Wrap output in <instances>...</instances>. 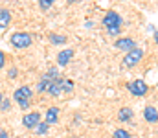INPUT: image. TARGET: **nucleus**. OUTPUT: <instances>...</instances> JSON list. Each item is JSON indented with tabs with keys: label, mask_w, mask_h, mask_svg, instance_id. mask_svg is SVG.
Masks as SVG:
<instances>
[{
	"label": "nucleus",
	"mask_w": 158,
	"mask_h": 138,
	"mask_svg": "<svg viewBox=\"0 0 158 138\" xmlns=\"http://www.w3.org/2000/svg\"><path fill=\"white\" fill-rule=\"evenodd\" d=\"M31 98H33V89H31L30 85H22V87H19L17 90L13 92V99L19 103V107H20L22 111H26V109L30 107Z\"/></svg>",
	"instance_id": "1"
},
{
	"label": "nucleus",
	"mask_w": 158,
	"mask_h": 138,
	"mask_svg": "<svg viewBox=\"0 0 158 138\" xmlns=\"http://www.w3.org/2000/svg\"><path fill=\"white\" fill-rule=\"evenodd\" d=\"M9 43L17 50H24V48H30V46L33 44V35L28 33V31H15L9 37Z\"/></svg>",
	"instance_id": "2"
},
{
	"label": "nucleus",
	"mask_w": 158,
	"mask_h": 138,
	"mask_svg": "<svg viewBox=\"0 0 158 138\" xmlns=\"http://www.w3.org/2000/svg\"><path fill=\"white\" fill-rule=\"evenodd\" d=\"M142 59H143V50L142 48H134L127 55H123V66L125 68H134V66L140 65Z\"/></svg>",
	"instance_id": "3"
},
{
	"label": "nucleus",
	"mask_w": 158,
	"mask_h": 138,
	"mask_svg": "<svg viewBox=\"0 0 158 138\" xmlns=\"http://www.w3.org/2000/svg\"><path fill=\"white\" fill-rule=\"evenodd\" d=\"M127 90L131 92L132 96H136V98H142V96L147 94L149 85H147L143 79H134V81H129V83H127Z\"/></svg>",
	"instance_id": "4"
},
{
	"label": "nucleus",
	"mask_w": 158,
	"mask_h": 138,
	"mask_svg": "<svg viewBox=\"0 0 158 138\" xmlns=\"http://www.w3.org/2000/svg\"><path fill=\"white\" fill-rule=\"evenodd\" d=\"M103 26L107 28V30H110V28H116V26H121V17H119V13L116 11H107L105 13V17H103Z\"/></svg>",
	"instance_id": "5"
},
{
	"label": "nucleus",
	"mask_w": 158,
	"mask_h": 138,
	"mask_svg": "<svg viewBox=\"0 0 158 138\" xmlns=\"http://www.w3.org/2000/svg\"><path fill=\"white\" fill-rule=\"evenodd\" d=\"M39 123H40V112H37V111H31V112L22 116V125L26 129H35Z\"/></svg>",
	"instance_id": "6"
},
{
	"label": "nucleus",
	"mask_w": 158,
	"mask_h": 138,
	"mask_svg": "<svg viewBox=\"0 0 158 138\" xmlns=\"http://www.w3.org/2000/svg\"><path fill=\"white\" fill-rule=\"evenodd\" d=\"M114 46L118 48L119 52H125V53H129L131 50L138 48V46H136V41H134V39H131V37H119L118 41L114 43Z\"/></svg>",
	"instance_id": "7"
},
{
	"label": "nucleus",
	"mask_w": 158,
	"mask_h": 138,
	"mask_svg": "<svg viewBox=\"0 0 158 138\" xmlns=\"http://www.w3.org/2000/svg\"><path fill=\"white\" fill-rule=\"evenodd\" d=\"M74 50L72 48H66V50H61L59 53H57V65L59 66H66L70 61H72V57H74Z\"/></svg>",
	"instance_id": "8"
},
{
	"label": "nucleus",
	"mask_w": 158,
	"mask_h": 138,
	"mask_svg": "<svg viewBox=\"0 0 158 138\" xmlns=\"http://www.w3.org/2000/svg\"><path fill=\"white\" fill-rule=\"evenodd\" d=\"M143 118H145V122H149V123H156L158 122V111L153 105H147V107L143 109Z\"/></svg>",
	"instance_id": "9"
},
{
	"label": "nucleus",
	"mask_w": 158,
	"mask_h": 138,
	"mask_svg": "<svg viewBox=\"0 0 158 138\" xmlns=\"http://www.w3.org/2000/svg\"><path fill=\"white\" fill-rule=\"evenodd\" d=\"M11 24V13L7 7H0V31H4Z\"/></svg>",
	"instance_id": "10"
},
{
	"label": "nucleus",
	"mask_w": 158,
	"mask_h": 138,
	"mask_svg": "<svg viewBox=\"0 0 158 138\" xmlns=\"http://www.w3.org/2000/svg\"><path fill=\"white\" fill-rule=\"evenodd\" d=\"M57 120H59V107H50V109L46 111L44 122H46L48 125H52V123H57Z\"/></svg>",
	"instance_id": "11"
},
{
	"label": "nucleus",
	"mask_w": 158,
	"mask_h": 138,
	"mask_svg": "<svg viewBox=\"0 0 158 138\" xmlns=\"http://www.w3.org/2000/svg\"><path fill=\"white\" fill-rule=\"evenodd\" d=\"M63 85H64V77H61V79H57V81H53V83H52V87H50V90H48V94H50L52 98L61 96V94H63Z\"/></svg>",
	"instance_id": "12"
},
{
	"label": "nucleus",
	"mask_w": 158,
	"mask_h": 138,
	"mask_svg": "<svg viewBox=\"0 0 158 138\" xmlns=\"http://www.w3.org/2000/svg\"><path fill=\"white\" fill-rule=\"evenodd\" d=\"M132 116H134V112H132V109L131 107H121L118 111V120L121 123H125V122H131L132 120Z\"/></svg>",
	"instance_id": "13"
},
{
	"label": "nucleus",
	"mask_w": 158,
	"mask_h": 138,
	"mask_svg": "<svg viewBox=\"0 0 158 138\" xmlns=\"http://www.w3.org/2000/svg\"><path fill=\"white\" fill-rule=\"evenodd\" d=\"M52 83H53V81L44 74V76L39 79V83H37V90H39V92H48V90H50V87H52Z\"/></svg>",
	"instance_id": "14"
},
{
	"label": "nucleus",
	"mask_w": 158,
	"mask_h": 138,
	"mask_svg": "<svg viewBox=\"0 0 158 138\" xmlns=\"http://www.w3.org/2000/svg\"><path fill=\"white\" fill-rule=\"evenodd\" d=\"M48 41L52 44H64L66 43V35H59V33H50L48 35Z\"/></svg>",
	"instance_id": "15"
},
{
	"label": "nucleus",
	"mask_w": 158,
	"mask_h": 138,
	"mask_svg": "<svg viewBox=\"0 0 158 138\" xmlns=\"http://www.w3.org/2000/svg\"><path fill=\"white\" fill-rule=\"evenodd\" d=\"M48 129H50V125H48L46 122H40L39 125L35 127V133H37V135H40V136H42V135H46V133H48Z\"/></svg>",
	"instance_id": "16"
},
{
	"label": "nucleus",
	"mask_w": 158,
	"mask_h": 138,
	"mask_svg": "<svg viewBox=\"0 0 158 138\" xmlns=\"http://www.w3.org/2000/svg\"><path fill=\"white\" fill-rule=\"evenodd\" d=\"M53 4H55V0H39V7L42 11H48Z\"/></svg>",
	"instance_id": "17"
},
{
	"label": "nucleus",
	"mask_w": 158,
	"mask_h": 138,
	"mask_svg": "<svg viewBox=\"0 0 158 138\" xmlns=\"http://www.w3.org/2000/svg\"><path fill=\"white\" fill-rule=\"evenodd\" d=\"M63 92H66V94L74 92V81H72V79H64V85H63Z\"/></svg>",
	"instance_id": "18"
},
{
	"label": "nucleus",
	"mask_w": 158,
	"mask_h": 138,
	"mask_svg": "<svg viewBox=\"0 0 158 138\" xmlns=\"http://www.w3.org/2000/svg\"><path fill=\"white\" fill-rule=\"evenodd\" d=\"M114 138H131V135L125 129H116L114 131Z\"/></svg>",
	"instance_id": "19"
},
{
	"label": "nucleus",
	"mask_w": 158,
	"mask_h": 138,
	"mask_svg": "<svg viewBox=\"0 0 158 138\" xmlns=\"http://www.w3.org/2000/svg\"><path fill=\"white\" fill-rule=\"evenodd\" d=\"M9 109H11V103H9V99H6V98H4V99H2V103H0V111L7 112Z\"/></svg>",
	"instance_id": "20"
},
{
	"label": "nucleus",
	"mask_w": 158,
	"mask_h": 138,
	"mask_svg": "<svg viewBox=\"0 0 158 138\" xmlns=\"http://www.w3.org/2000/svg\"><path fill=\"white\" fill-rule=\"evenodd\" d=\"M109 31V35H112V37H116L121 33V26H116V28H110V30H107Z\"/></svg>",
	"instance_id": "21"
},
{
	"label": "nucleus",
	"mask_w": 158,
	"mask_h": 138,
	"mask_svg": "<svg viewBox=\"0 0 158 138\" xmlns=\"http://www.w3.org/2000/svg\"><path fill=\"white\" fill-rule=\"evenodd\" d=\"M17 76H19V70H17V66L9 68V72H7V77H9V79H15Z\"/></svg>",
	"instance_id": "22"
},
{
	"label": "nucleus",
	"mask_w": 158,
	"mask_h": 138,
	"mask_svg": "<svg viewBox=\"0 0 158 138\" xmlns=\"http://www.w3.org/2000/svg\"><path fill=\"white\" fill-rule=\"evenodd\" d=\"M6 66V53L4 52H0V70Z\"/></svg>",
	"instance_id": "23"
},
{
	"label": "nucleus",
	"mask_w": 158,
	"mask_h": 138,
	"mask_svg": "<svg viewBox=\"0 0 158 138\" xmlns=\"http://www.w3.org/2000/svg\"><path fill=\"white\" fill-rule=\"evenodd\" d=\"M0 138H9V133L6 129H0Z\"/></svg>",
	"instance_id": "24"
},
{
	"label": "nucleus",
	"mask_w": 158,
	"mask_h": 138,
	"mask_svg": "<svg viewBox=\"0 0 158 138\" xmlns=\"http://www.w3.org/2000/svg\"><path fill=\"white\" fill-rule=\"evenodd\" d=\"M153 39H155V43L158 44V30H155V33H153Z\"/></svg>",
	"instance_id": "25"
},
{
	"label": "nucleus",
	"mask_w": 158,
	"mask_h": 138,
	"mask_svg": "<svg viewBox=\"0 0 158 138\" xmlns=\"http://www.w3.org/2000/svg\"><path fill=\"white\" fill-rule=\"evenodd\" d=\"M85 26H86V28H92V26H94V22H92V20H86V22H85Z\"/></svg>",
	"instance_id": "26"
},
{
	"label": "nucleus",
	"mask_w": 158,
	"mask_h": 138,
	"mask_svg": "<svg viewBox=\"0 0 158 138\" xmlns=\"http://www.w3.org/2000/svg\"><path fill=\"white\" fill-rule=\"evenodd\" d=\"M2 99H4V94H2V92H0V103H2Z\"/></svg>",
	"instance_id": "27"
},
{
	"label": "nucleus",
	"mask_w": 158,
	"mask_h": 138,
	"mask_svg": "<svg viewBox=\"0 0 158 138\" xmlns=\"http://www.w3.org/2000/svg\"><path fill=\"white\" fill-rule=\"evenodd\" d=\"M68 2H70V4H72V2H81V0H68Z\"/></svg>",
	"instance_id": "28"
},
{
	"label": "nucleus",
	"mask_w": 158,
	"mask_h": 138,
	"mask_svg": "<svg viewBox=\"0 0 158 138\" xmlns=\"http://www.w3.org/2000/svg\"><path fill=\"white\" fill-rule=\"evenodd\" d=\"M68 138H72V136H68Z\"/></svg>",
	"instance_id": "29"
}]
</instances>
